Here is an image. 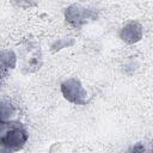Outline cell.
I'll return each mask as SVG.
<instances>
[{
  "instance_id": "obj_1",
  "label": "cell",
  "mask_w": 153,
  "mask_h": 153,
  "mask_svg": "<svg viewBox=\"0 0 153 153\" xmlns=\"http://www.w3.org/2000/svg\"><path fill=\"white\" fill-rule=\"evenodd\" d=\"M25 140H26V133L20 127H14V128L10 129L7 137L2 136V143L4 145L8 143L10 147L13 149H19L24 145Z\"/></svg>"
}]
</instances>
